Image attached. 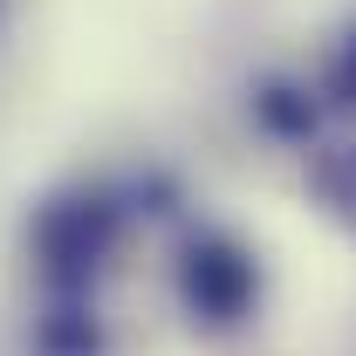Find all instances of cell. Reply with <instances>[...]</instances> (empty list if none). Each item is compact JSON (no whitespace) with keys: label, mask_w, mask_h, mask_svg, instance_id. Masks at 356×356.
<instances>
[{"label":"cell","mask_w":356,"mask_h":356,"mask_svg":"<svg viewBox=\"0 0 356 356\" xmlns=\"http://www.w3.org/2000/svg\"><path fill=\"white\" fill-rule=\"evenodd\" d=\"M178 288H185V309L199 315V322H240V315L254 309V295H261V274L254 261L233 247V240H192L185 247V267H178Z\"/></svg>","instance_id":"obj_1"},{"label":"cell","mask_w":356,"mask_h":356,"mask_svg":"<svg viewBox=\"0 0 356 356\" xmlns=\"http://www.w3.org/2000/svg\"><path fill=\"white\" fill-rule=\"evenodd\" d=\"M329 89H336V103L356 110V28H350V42L336 48V62H329Z\"/></svg>","instance_id":"obj_2"}]
</instances>
